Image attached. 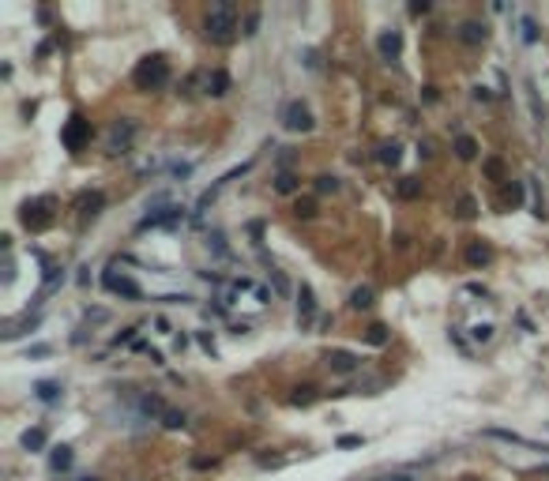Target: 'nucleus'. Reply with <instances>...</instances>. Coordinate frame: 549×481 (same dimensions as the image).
<instances>
[{
  "label": "nucleus",
  "instance_id": "5701e85b",
  "mask_svg": "<svg viewBox=\"0 0 549 481\" xmlns=\"http://www.w3.org/2000/svg\"><path fill=\"white\" fill-rule=\"evenodd\" d=\"M377 158L384 166H395V162H399V143H384V147L377 150Z\"/></svg>",
  "mask_w": 549,
  "mask_h": 481
},
{
  "label": "nucleus",
  "instance_id": "393cba45",
  "mask_svg": "<svg viewBox=\"0 0 549 481\" xmlns=\"http://www.w3.org/2000/svg\"><path fill=\"white\" fill-rule=\"evenodd\" d=\"M293 188H298V177L282 170V173H278V177H275V192H282V196H286V192H293Z\"/></svg>",
  "mask_w": 549,
  "mask_h": 481
},
{
  "label": "nucleus",
  "instance_id": "bb28decb",
  "mask_svg": "<svg viewBox=\"0 0 549 481\" xmlns=\"http://www.w3.org/2000/svg\"><path fill=\"white\" fill-rule=\"evenodd\" d=\"M485 173H489L493 181H504V162H500V158H485Z\"/></svg>",
  "mask_w": 549,
  "mask_h": 481
},
{
  "label": "nucleus",
  "instance_id": "1a4fd4ad",
  "mask_svg": "<svg viewBox=\"0 0 549 481\" xmlns=\"http://www.w3.org/2000/svg\"><path fill=\"white\" fill-rule=\"evenodd\" d=\"M324 361H328L331 372H354V368H357V357L350 354V350H328Z\"/></svg>",
  "mask_w": 549,
  "mask_h": 481
},
{
  "label": "nucleus",
  "instance_id": "2f4dec72",
  "mask_svg": "<svg viewBox=\"0 0 549 481\" xmlns=\"http://www.w3.org/2000/svg\"><path fill=\"white\" fill-rule=\"evenodd\" d=\"M504 196H508V203H519V199H523V188H519V184H508Z\"/></svg>",
  "mask_w": 549,
  "mask_h": 481
},
{
  "label": "nucleus",
  "instance_id": "f03ea898",
  "mask_svg": "<svg viewBox=\"0 0 549 481\" xmlns=\"http://www.w3.org/2000/svg\"><path fill=\"white\" fill-rule=\"evenodd\" d=\"M132 83H136V91H162L166 83H170V60L162 57V53H150V57H143L136 68H132Z\"/></svg>",
  "mask_w": 549,
  "mask_h": 481
},
{
  "label": "nucleus",
  "instance_id": "9b49d317",
  "mask_svg": "<svg viewBox=\"0 0 549 481\" xmlns=\"http://www.w3.org/2000/svg\"><path fill=\"white\" fill-rule=\"evenodd\" d=\"M377 45H380V57H384V60H395V57H399V49H403V34H399V30H388V34H380Z\"/></svg>",
  "mask_w": 549,
  "mask_h": 481
},
{
  "label": "nucleus",
  "instance_id": "7c9ffc66",
  "mask_svg": "<svg viewBox=\"0 0 549 481\" xmlns=\"http://www.w3.org/2000/svg\"><path fill=\"white\" fill-rule=\"evenodd\" d=\"M162 421H166V429H181V425H185V414H177V410H166V414H162Z\"/></svg>",
  "mask_w": 549,
  "mask_h": 481
},
{
  "label": "nucleus",
  "instance_id": "39448f33",
  "mask_svg": "<svg viewBox=\"0 0 549 481\" xmlns=\"http://www.w3.org/2000/svg\"><path fill=\"white\" fill-rule=\"evenodd\" d=\"M282 128L286 132H313V109H309L305 102H286Z\"/></svg>",
  "mask_w": 549,
  "mask_h": 481
},
{
  "label": "nucleus",
  "instance_id": "cd10ccee",
  "mask_svg": "<svg viewBox=\"0 0 549 481\" xmlns=\"http://www.w3.org/2000/svg\"><path fill=\"white\" fill-rule=\"evenodd\" d=\"M293 214H298V219H313V214H316V203H313V199H298Z\"/></svg>",
  "mask_w": 549,
  "mask_h": 481
},
{
  "label": "nucleus",
  "instance_id": "7ed1b4c3",
  "mask_svg": "<svg viewBox=\"0 0 549 481\" xmlns=\"http://www.w3.org/2000/svg\"><path fill=\"white\" fill-rule=\"evenodd\" d=\"M53 199L49 196H38V199H27V203L19 207V222L27 230H34V234H42V230H49L53 226Z\"/></svg>",
  "mask_w": 549,
  "mask_h": 481
},
{
  "label": "nucleus",
  "instance_id": "aec40b11",
  "mask_svg": "<svg viewBox=\"0 0 549 481\" xmlns=\"http://www.w3.org/2000/svg\"><path fill=\"white\" fill-rule=\"evenodd\" d=\"M399 196H403V199H418V196H421V181H418V177H403V181H399Z\"/></svg>",
  "mask_w": 549,
  "mask_h": 481
},
{
  "label": "nucleus",
  "instance_id": "412c9836",
  "mask_svg": "<svg viewBox=\"0 0 549 481\" xmlns=\"http://www.w3.org/2000/svg\"><path fill=\"white\" fill-rule=\"evenodd\" d=\"M365 342H369V346H384V342H388V327L384 324H372L369 331H365Z\"/></svg>",
  "mask_w": 549,
  "mask_h": 481
},
{
  "label": "nucleus",
  "instance_id": "f704fd0d",
  "mask_svg": "<svg viewBox=\"0 0 549 481\" xmlns=\"http://www.w3.org/2000/svg\"><path fill=\"white\" fill-rule=\"evenodd\" d=\"M388 481H410L407 474H395V478H388Z\"/></svg>",
  "mask_w": 549,
  "mask_h": 481
},
{
  "label": "nucleus",
  "instance_id": "6ab92c4d",
  "mask_svg": "<svg viewBox=\"0 0 549 481\" xmlns=\"http://www.w3.org/2000/svg\"><path fill=\"white\" fill-rule=\"evenodd\" d=\"M49 467H53V470H68V467H71V447H53Z\"/></svg>",
  "mask_w": 549,
  "mask_h": 481
},
{
  "label": "nucleus",
  "instance_id": "b1692460",
  "mask_svg": "<svg viewBox=\"0 0 549 481\" xmlns=\"http://www.w3.org/2000/svg\"><path fill=\"white\" fill-rule=\"evenodd\" d=\"M313 399H316V388H309V383H305V388H298V391L290 395V403H293V406H309Z\"/></svg>",
  "mask_w": 549,
  "mask_h": 481
},
{
  "label": "nucleus",
  "instance_id": "72a5a7b5",
  "mask_svg": "<svg viewBox=\"0 0 549 481\" xmlns=\"http://www.w3.org/2000/svg\"><path fill=\"white\" fill-rule=\"evenodd\" d=\"M410 12H414V15H425L429 4H425V0H418V4H410Z\"/></svg>",
  "mask_w": 549,
  "mask_h": 481
},
{
  "label": "nucleus",
  "instance_id": "0eeeda50",
  "mask_svg": "<svg viewBox=\"0 0 549 481\" xmlns=\"http://www.w3.org/2000/svg\"><path fill=\"white\" fill-rule=\"evenodd\" d=\"M102 207H106V196H102V192H83V196L76 199L79 219H94V214H102Z\"/></svg>",
  "mask_w": 549,
  "mask_h": 481
},
{
  "label": "nucleus",
  "instance_id": "2eb2a0df",
  "mask_svg": "<svg viewBox=\"0 0 549 481\" xmlns=\"http://www.w3.org/2000/svg\"><path fill=\"white\" fill-rule=\"evenodd\" d=\"M177 219H181V207H166L162 214H150V219H143V230H147V226H173Z\"/></svg>",
  "mask_w": 549,
  "mask_h": 481
},
{
  "label": "nucleus",
  "instance_id": "473e14b6",
  "mask_svg": "<svg viewBox=\"0 0 549 481\" xmlns=\"http://www.w3.org/2000/svg\"><path fill=\"white\" fill-rule=\"evenodd\" d=\"M361 444V436H339V447H357Z\"/></svg>",
  "mask_w": 549,
  "mask_h": 481
},
{
  "label": "nucleus",
  "instance_id": "4468645a",
  "mask_svg": "<svg viewBox=\"0 0 549 481\" xmlns=\"http://www.w3.org/2000/svg\"><path fill=\"white\" fill-rule=\"evenodd\" d=\"M485 436H497V440H508V444H519V447H535V451H549V447L535 444V440L519 436V432H508V429H485Z\"/></svg>",
  "mask_w": 549,
  "mask_h": 481
},
{
  "label": "nucleus",
  "instance_id": "9d476101",
  "mask_svg": "<svg viewBox=\"0 0 549 481\" xmlns=\"http://www.w3.org/2000/svg\"><path fill=\"white\" fill-rule=\"evenodd\" d=\"M485 38H489V27L478 23V19H467L463 27H459V42H467V45H482Z\"/></svg>",
  "mask_w": 549,
  "mask_h": 481
},
{
  "label": "nucleus",
  "instance_id": "dca6fc26",
  "mask_svg": "<svg viewBox=\"0 0 549 481\" xmlns=\"http://www.w3.org/2000/svg\"><path fill=\"white\" fill-rule=\"evenodd\" d=\"M19 444L27 447V451H42V447H45V429H27L19 436Z\"/></svg>",
  "mask_w": 549,
  "mask_h": 481
},
{
  "label": "nucleus",
  "instance_id": "f8f14e48",
  "mask_svg": "<svg viewBox=\"0 0 549 481\" xmlns=\"http://www.w3.org/2000/svg\"><path fill=\"white\" fill-rule=\"evenodd\" d=\"M489 260H493V248L485 245V240H471V245H467V263H471V267H485Z\"/></svg>",
  "mask_w": 549,
  "mask_h": 481
},
{
  "label": "nucleus",
  "instance_id": "c756f323",
  "mask_svg": "<svg viewBox=\"0 0 549 481\" xmlns=\"http://www.w3.org/2000/svg\"><path fill=\"white\" fill-rule=\"evenodd\" d=\"M335 188H339V177H331V173L316 177V192H335Z\"/></svg>",
  "mask_w": 549,
  "mask_h": 481
},
{
  "label": "nucleus",
  "instance_id": "a211bd4d",
  "mask_svg": "<svg viewBox=\"0 0 549 481\" xmlns=\"http://www.w3.org/2000/svg\"><path fill=\"white\" fill-rule=\"evenodd\" d=\"M369 304H372V290H369V286H357V290L350 293V309L361 312V309H369Z\"/></svg>",
  "mask_w": 549,
  "mask_h": 481
},
{
  "label": "nucleus",
  "instance_id": "4be33fe9",
  "mask_svg": "<svg viewBox=\"0 0 549 481\" xmlns=\"http://www.w3.org/2000/svg\"><path fill=\"white\" fill-rule=\"evenodd\" d=\"M456 214H459V219H474V214H478V203H474V196H459Z\"/></svg>",
  "mask_w": 549,
  "mask_h": 481
},
{
  "label": "nucleus",
  "instance_id": "ddd939ff",
  "mask_svg": "<svg viewBox=\"0 0 549 481\" xmlns=\"http://www.w3.org/2000/svg\"><path fill=\"white\" fill-rule=\"evenodd\" d=\"M132 132H136V124H132V120H128L124 128H121V124H113V132H109V150H113V155H121V150L128 147Z\"/></svg>",
  "mask_w": 549,
  "mask_h": 481
},
{
  "label": "nucleus",
  "instance_id": "e433bc0d",
  "mask_svg": "<svg viewBox=\"0 0 549 481\" xmlns=\"http://www.w3.org/2000/svg\"><path fill=\"white\" fill-rule=\"evenodd\" d=\"M463 481H478V478H463Z\"/></svg>",
  "mask_w": 549,
  "mask_h": 481
},
{
  "label": "nucleus",
  "instance_id": "f257e3e1",
  "mask_svg": "<svg viewBox=\"0 0 549 481\" xmlns=\"http://www.w3.org/2000/svg\"><path fill=\"white\" fill-rule=\"evenodd\" d=\"M237 30V4H229V0H219V4L207 8L203 15V34L211 38V42H229Z\"/></svg>",
  "mask_w": 549,
  "mask_h": 481
},
{
  "label": "nucleus",
  "instance_id": "423d86ee",
  "mask_svg": "<svg viewBox=\"0 0 549 481\" xmlns=\"http://www.w3.org/2000/svg\"><path fill=\"white\" fill-rule=\"evenodd\" d=\"M102 286H106L109 293H121V298H128V301H139V298H143V290L132 282V278L113 275V271H106V275H102Z\"/></svg>",
  "mask_w": 549,
  "mask_h": 481
},
{
  "label": "nucleus",
  "instance_id": "20e7f679",
  "mask_svg": "<svg viewBox=\"0 0 549 481\" xmlns=\"http://www.w3.org/2000/svg\"><path fill=\"white\" fill-rule=\"evenodd\" d=\"M60 143H65V150H83L91 143V120L83 113H71L60 128Z\"/></svg>",
  "mask_w": 549,
  "mask_h": 481
},
{
  "label": "nucleus",
  "instance_id": "c85d7f7f",
  "mask_svg": "<svg viewBox=\"0 0 549 481\" xmlns=\"http://www.w3.org/2000/svg\"><path fill=\"white\" fill-rule=\"evenodd\" d=\"M57 391H60V388H57V383H49V380L38 383V399H45V403H53V399H57Z\"/></svg>",
  "mask_w": 549,
  "mask_h": 481
},
{
  "label": "nucleus",
  "instance_id": "6e6552de",
  "mask_svg": "<svg viewBox=\"0 0 549 481\" xmlns=\"http://www.w3.org/2000/svg\"><path fill=\"white\" fill-rule=\"evenodd\" d=\"M229 91V76L222 68L214 71H203V94H211V98H222V94Z\"/></svg>",
  "mask_w": 549,
  "mask_h": 481
},
{
  "label": "nucleus",
  "instance_id": "a878e982",
  "mask_svg": "<svg viewBox=\"0 0 549 481\" xmlns=\"http://www.w3.org/2000/svg\"><path fill=\"white\" fill-rule=\"evenodd\" d=\"M316 312V304H313V290L309 286H301V320H309Z\"/></svg>",
  "mask_w": 549,
  "mask_h": 481
},
{
  "label": "nucleus",
  "instance_id": "c9c22d12",
  "mask_svg": "<svg viewBox=\"0 0 549 481\" xmlns=\"http://www.w3.org/2000/svg\"><path fill=\"white\" fill-rule=\"evenodd\" d=\"M79 481H98V478H79Z\"/></svg>",
  "mask_w": 549,
  "mask_h": 481
},
{
  "label": "nucleus",
  "instance_id": "f3484780",
  "mask_svg": "<svg viewBox=\"0 0 549 481\" xmlns=\"http://www.w3.org/2000/svg\"><path fill=\"white\" fill-rule=\"evenodd\" d=\"M456 155L463 158V162H471V158L478 155V139H474V135H459V139H456Z\"/></svg>",
  "mask_w": 549,
  "mask_h": 481
}]
</instances>
